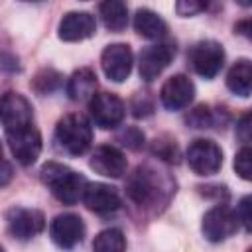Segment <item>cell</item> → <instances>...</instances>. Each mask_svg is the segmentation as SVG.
Listing matches in <instances>:
<instances>
[{"label":"cell","mask_w":252,"mask_h":252,"mask_svg":"<svg viewBox=\"0 0 252 252\" xmlns=\"http://www.w3.org/2000/svg\"><path fill=\"white\" fill-rule=\"evenodd\" d=\"M89 114L100 128H114L124 120L126 108L114 93H98L89 100Z\"/></svg>","instance_id":"ba28073f"},{"label":"cell","mask_w":252,"mask_h":252,"mask_svg":"<svg viewBox=\"0 0 252 252\" xmlns=\"http://www.w3.org/2000/svg\"><path fill=\"white\" fill-rule=\"evenodd\" d=\"M100 10V18L104 22V26L110 30V32H122L128 24V8L124 2H118V0H108V2H102L98 6Z\"/></svg>","instance_id":"44dd1931"},{"label":"cell","mask_w":252,"mask_h":252,"mask_svg":"<svg viewBox=\"0 0 252 252\" xmlns=\"http://www.w3.org/2000/svg\"><path fill=\"white\" fill-rule=\"evenodd\" d=\"M250 203H252V199H250V195H246V197H242V199H240V203H238V209L234 211V213H236V219H238V222H242L246 230H250V228H252Z\"/></svg>","instance_id":"cb8c5ba5"},{"label":"cell","mask_w":252,"mask_h":252,"mask_svg":"<svg viewBox=\"0 0 252 252\" xmlns=\"http://www.w3.org/2000/svg\"><path fill=\"white\" fill-rule=\"evenodd\" d=\"M134 30L146 39H161L167 33L165 22L152 10L140 8L134 16Z\"/></svg>","instance_id":"d6986e66"},{"label":"cell","mask_w":252,"mask_h":252,"mask_svg":"<svg viewBox=\"0 0 252 252\" xmlns=\"http://www.w3.org/2000/svg\"><path fill=\"white\" fill-rule=\"evenodd\" d=\"M6 140L12 156L22 165H32L41 154V134L33 124L6 132Z\"/></svg>","instance_id":"5b68a950"},{"label":"cell","mask_w":252,"mask_h":252,"mask_svg":"<svg viewBox=\"0 0 252 252\" xmlns=\"http://www.w3.org/2000/svg\"><path fill=\"white\" fill-rule=\"evenodd\" d=\"M96 32V20L89 12H67L59 24V37L63 41H83Z\"/></svg>","instance_id":"9a60e30c"},{"label":"cell","mask_w":252,"mask_h":252,"mask_svg":"<svg viewBox=\"0 0 252 252\" xmlns=\"http://www.w3.org/2000/svg\"><path fill=\"white\" fill-rule=\"evenodd\" d=\"M49 236L51 240L59 246V248H73L77 246L83 236H85V224L81 220V217L73 215V213H65V215H59L51 220L49 224Z\"/></svg>","instance_id":"7c38bea8"},{"label":"cell","mask_w":252,"mask_h":252,"mask_svg":"<svg viewBox=\"0 0 252 252\" xmlns=\"http://www.w3.org/2000/svg\"><path fill=\"white\" fill-rule=\"evenodd\" d=\"M55 140L67 154L81 156L91 148L93 142L91 122L83 114H67L55 126Z\"/></svg>","instance_id":"7a4b0ae2"},{"label":"cell","mask_w":252,"mask_h":252,"mask_svg":"<svg viewBox=\"0 0 252 252\" xmlns=\"http://www.w3.org/2000/svg\"><path fill=\"white\" fill-rule=\"evenodd\" d=\"M236 136H238V138H240V142H244V144H248V142H250V112L242 114V118L238 120Z\"/></svg>","instance_id":"83f0119b"},{"label":"cell","mask_w":252,"mask_h":252,"mask_svg":"<svg viewBox=\"0 0 252 252\" xmlns=\"http://www.w3.org/2000/svg\"><path fill=\"white\" fill-rule=\"evenodd\" d=\"M93 252H126V238L118 228H106L96 234Z\"/></svg>","instance_id":"7402d4cb"},{"label":"cell","mask_w":252,"mask_h":252,"mask_svg":"<svg viewBox=\"0 0 252 252\" xmlns=\"http://www.w3.org/2000/svg\"><path fill=\"white\" fill-rule=\"evenodd\" d=\"M122 140H124L122 144H126L128 148H134V150H136V148H140V146L144 144V134L138 132L136 128H128V130L122 134Z\"/></svg>","instance_id":"4316f807"},{"label":"cell","mask_w":252,"mask_h":252,"mask_svg":"<svg viewBox=\"0 0 252 252\" xmlns=\"http://www.w3.org/2000/svg\"><path fill=\"white\" fill-rule=\"evenodd\" d=\"M41 181L51 189L53 197L65 205H75L77 201H83V193L89 183L81 173L57 161H47L41 167Z\"/></svg>","instance_id":"6da1fadb"},{"label":"cell","mask_w":252,"mask_h":252,"mask_svg":"<svg viewBox=\"0 0 252 252\" xmlns=\"http://www.w3.org/2000/svg\"><path fill=\"white\" fill-rule=\"evenodd\" d=\"M0 252H4V250H2V246H0Z\"/></svg>","instance_id":"4dcf8cb0"},{"label":"cell","mask_w":252,"mask_h":252,"mask_svg":"<svg viewBox=\"0 0 252 252\" xmlns=\"http://www.w3.org/2000/svg\"><path fill=\"white\" fill-rule=\"evenodd\" d=\"M234 171H236L244 181L252 179V150H250L248 146H244V148L236 154V158H234Z\"/></svg>","instance_id":"603a6c76"},{"label":"cell","mask_w":252,"mask_h":252,"mask_svg":"<svg viewBox=\"0 0 252 252\" xmlns=\"http://www.w3.org/2000/svg\"><path fill=\"white\" fill-rule=\"evenodd\" d=\"M132 65H134V55L130 45L126 43H110L104 47L100 55V67L104 75L114 83L126 81L132 71Z\"/></svg>","instance_id":"9c48e42d"},{"label":"cell","mask_w":252,"mask_h":252,"mask_svg":"<svg viewBox=\"0 0 252 252\" xmlns=\"http://www.w3.org/2000/svg\"><path fill=\"white\" fill-rule=\"evenodd\" d=\"M0 122L6 132L26 128L33 124V112L30 100L20 93H6L0 98Z\"/></svg>","instance_id":"52a82bcc"},{"label":"cell","mask_w":252,"mask_h":252,"mask_svg":"<svg viewBox=\"0 0 252 252\" xmlns=\"http://www.w3.org/2000/svg\"><path fill=\"white\" fill-rule=\"evenodd\" d=\"M226 87L238 96H250L252 91V63L248 59H238L226 73Z\"/></svg>","instance_id":"ffe728a7"},{"label":"cell","mask_w":252,"mask_h":252,"mask_svg":"<svg viewBox=\"0 0 252 252\" xmlns=\"http://www.w3.org/2000/svg\"><path fill=\"white\" fill-rule=\"evenodd\" d=\"M83 203L94 213H112L120 207V195L114 187L106 183H87L83 193Z\"/></svg>","instance_id":"2e32d148"},{"label":"cell","mask_w":252,"mask_h":252,"mask_svg":"<svg viewBox=\"0 0 252 252\" xmlns=\"http://www.w3.org/2000/svg\"><path fill=\"white\" fill-rule=\"evenodd\" d=\"M175 47L171 43H154L140 51L138 71L144 81H154L173 59Z\"/></svg>","instance_id":"8fae6325"},{"label":"cell","mask_w":252,"mask_h":252,"mask_svg":"<svg viewBox=\"0 0 252 252\" xmlns=\"http://www.w3.org/2000/svg\"><path fill=\"white\" fill-rule=\"evenodd\" d=\"M187 163L197 175H213L222 165V150L213 140L197 138L187 148Z\"/></svg>","instance_id":"3957f363"},{"label":"cell","mask_w":252,"mask_h":252,"mask_svg":"<svg viewBox=\"0 0 252 252\" xmlns=\"http://www.w3.org/2000/svg\"><path fill=\"white\" fill-rule=\"evenodd\" d=\"M91 167L104 175V177H112V179H118L126 173V167H128V161H126V156L114 148V146H98L93 156H91Z\"/></svg>","instance_id":"5bb4252c"},{"label":"cell","mask_w":252,"mask_h":252,"mask_svg":"<svg viewBox=\"0 0 252 252\" xmlns=\"http://www.w3.org/2000/svg\"><path fill=\"white\" fill-rule=\"evenodd\" d=\"M12 175H14V171H12V165L8 163V161H0V187H4L6 183H10V179H12Z\"/></svg>","instance_id":"f1b7e54d"},{"label":"cell","mask_w":252,"mask_h":252,"mask_svg":"<svg viewBox=\"0 0 252 252\" xmlns=\"http://www.w3.org/2000/svg\"><path fill=\"white\" fill-rule=\"evenodd\" d=\"M193 96H195V85L187 75H181V73L169 77L159 91L161 104L167 110H181L189 106Z\"/></svg>","instance_id":"4fadbf2b"},{"label":"cell","mask_w":252,"mask_h":252,"mask_svg":"<svg viewBox=\"0 0 252 252\" xmlns=\"http://www.w3.org/2000/svg\"><path fill=\"white\" fill-rule=\"evenodd\" d=\"M94 91H96V75L89 67H83L69 77L67 94L71 100H75V102L91 100L94 96Z\"/></svg>","instance_id":"ac0fdd59"},{"label":"cell","mask_w":252,"mask_h":252,"mask_svg":"<svg viewBox=\"0 0 252 252\" xmlns=\"http://www.w3.org/2000/svg\"><path fill=\"white\" fill-rule=\"evenodd\" d=\"M175 10H177L179 16H195L201 10H205V4L203 2H195V0H181V2L175 4Z\"/></svg>","instance_id":"d4e9b609"},{"label":"cell","mask_w":252,"mask_h":252,"mask_svg":"<svg viewBox=\"0 0 252 252\" xmlns=\"http://www.w3.org/2000/svg\"><path fill=\"white\" fill-rule=\"evenodd\" d=\"M128 195L138 205H150L158 197V183L146 167H138L136 173L128 179Z\"/></svg>","instance_id":"e0dca14e"},{"label":"cell","mask_w":252,"mask_h":252,"mask_svg":"<svg viewBox=\"0 0 252 252\" xmlns=\"http://www.w3.org/2000/svg\"><path fill=\"white\" fill-rule=\"evenodd\" d=\"M189 61H191V67L195 69L197 75H201L203 79H213L222 69L224 49L220 43L205 39V41H199L191 47Z\"/></svg>","instance_id":"277c9868"},{"label":"cell","mask_w":252,"mask_h":252,"mask_svg":"<svg viewBox=\"0 0 252 252\" xmlns=\"http://www.w3.org/2000/svg\"><path fill=\"white\" fill-rule=\"evenodd\" d=\"M0 161H2V144H0Z\"/></svg>","instance_id":"f546056e"},{"label":"cell","mask_w":252,"mask_h":252,"mask_svg":"<svg viewBox=\"0 0 252 252\" xmlns=\"http://www.w3.org/2000/svg\"><path fill=\"white\" fill-rule=\"evenodd\" d=\"M8 230L18 240H30L35 234H39L45 226V219L37 209H26V207H14L8 211Z\"/></svg>","instance_id":"30bf717a"},{"label":"cell","mask_w":252,"mask_h":252,"mask_svg":"<svg viewBox=\"0 0 252 252\" xmlns=\"http://www.w3.org/2000/svg\"><path fill=\"white\" fill-rule=\"evenodd\" d=\"M189 122L195 124V128H205V126H209V124H211V112H209V108H207V106L195 108V112L191 114Z\"/></svg>","instance_id":"484cf974"},{"label":"cell","mask_w":252,"mask_h":252,"mask_svg":"<svg viewBox=\"0 0 252 252\" xmlns=\"http://www.w3.org/2000/svg\"><path fill=\"white\" fill-rule=\"evenodd\" d=\"M236 228H238L236 213L226 205H215L213 209H209L201 222V230L205 238L211 242L226 240L236 232Z\"/></svg>","instance_id":"8992f818"}]
</instances>
